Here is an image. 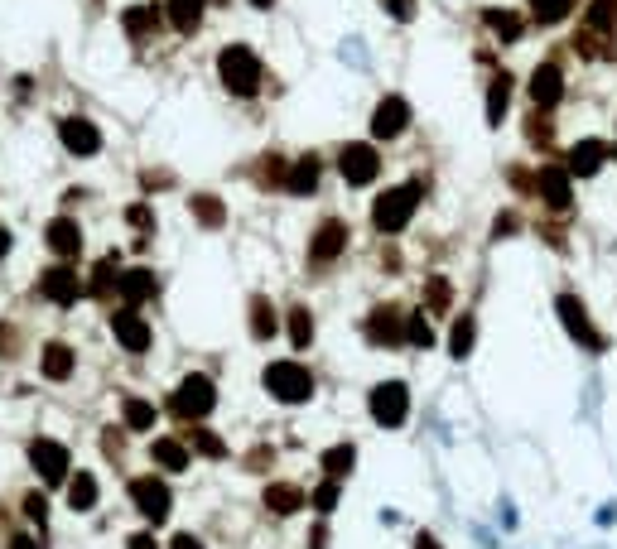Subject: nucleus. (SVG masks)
Listing matches in <instances>:
<instances>
[{
  "label": "nucleus",
  "instance_id": "37",
  "mask_svg": "<svg viewBox=\"0 0 617 549\" xmlns=\"http://www.w3.org/2000/svg\"><path fill=\"white\" fill-rule=\"evenodd\" d=\"M617 29V0H589V34Z\"/></svg>",
  "mask_w": 617,
  "mask_h": 549
},
{
  "label": "nucleus",
  "instance_id": "38",
  "mask_svg": "<svg viewBox=\"0 0 617 549\" xmlns=\"http://www.w3.org/2000/svg\"><path fill=\"white\" fill-rule=\"evenodd\" d=\"M574 10V0H530V20L536 25H559Z\"/></svg>",
  "mask_w": 617,
  "mask_h": 549
},
{
  "label": "nucleus",
  "instance_id": "19",
  "mask_svg": "<svg viewBox=\"0 0 617 549\" xmlns=\"http://www.w3.org/2000/svg\"><path fill=\"white\" fill-rule=\"evenodd\" d=\"M78 367V352L68 347V342H44V352H39V371H44V381H68Z\"/></svg>",
  "mask_w": 617,
  "mask_h": 549
},
{
  "label": "nucleus",
  "instance_id": "43",
  "mask_svg": "<svg viewBox=\"0 0 617 549\" xmlns=\"http://www.w3.org/2000/svg\"><path fill=\"white\" fill-rule=\"evenodd\" d=\"M256 179H261L266 188H270V183H276V188H285V179H289V164H285V160H261V164H256Z\"/></svg>",
  "mask_w": 617,
  "mask_h": 549
},
{
  "label": "nucleus",
  "instance_id": "42",
  "mask_svg": "<svg viewBox=\"0 0 617 549\" xmlns=\"http://www.w3.org/2000/svg\"><path fill=\"white\" fill-rule=\"evenodd\" d=\"M473 337H477V323H473L468 314H463V318L454 323V337H449V352H454V357H468V352H473Z\"/></svg>",
  "mask_w": 617,
  "mask_h": 549
},
{
  "label": "nucleus",
  "instance_id": "11",
  "mask_svg": "<svg viewBox=\"0 0 617 549\" xmlns=\"http://www.w3.org/2000/svg\"><path fill=\"white\" fill-rule=\"evenodd\" d=\"M111 333H116V342H121L126 352H145L150 342H154L145 314H141V308H131V304H121V308L111 314Z\"/></svg>",
  "mask_w": 617,
  "mask_h": 549
},
{
  "label": "nucleus",
  "instance_id": "44",
  "mask_svg": "<svg viewBox=\"0 0 617 549\" xmlns=\"http://www.w3.org/2000/svg\"><path fill=\"white\" fill-rule=\"evenodd\" d=\"M25 516H29L34 525L48 521V496H44V492H25Z\"/></svg>",
  "mask_w": 617,
  "mask_h": 549
},
{
  "label": "nucleus",
  "instance_id": "13",
  "mask_svg": "<svg viewBox=\"0 0 617 549\" xmlns=\"http://www.w3.org/2000/svg\"><path fill=\"white\" fill-rule=\"evenodd\" d=\"M58 140L68 154H82V160H92V154L101 150V130L88 121V116H63L58 121Z\"/></svg>",
  "mask_w": 617,
  "mask_h": 549
},
{
  "label": "nucleus",
  "instance_id": "20",
  "mask_svg": "<svg viewBox=\"0 0 617 549\" xmlns=\"http://www.w3.org/2000/svg\"><path fill=\"white\" fill-rule=\"evenodd\" d=\"M188 458H193V449H188L183 439H169V434H164V439L150 443V462H154L160 472H183Z\"/></svg>",
  "mask_w": 617,
  "mask_h": 549
},
{
  "label": "nucleus",
  "instance_id": "49",
  "mask_svg": "<svg viewBox=\"0 0 617 549\" xmlns=\"http://www.w3.org/2000/svg\"><path fill=\"white\" fill-rule=\"evenodd\" d=\"M386 10L396 15V20H410V15H415V0H386Z\"/></svg>",
  "mask_w": 617,
  "mask_h": 549
},
{
  "label": "nucleus",
  "instance_id": "39",
  "mask_svg": "<svg viewBox=\"0 0 617 549\" xmlns=\"http://www.w3.org/2000/svg\"><path fill=\"white\" fill-rule=\"evenodd\" d=\"M424 304H430V314H449L454 308V285L444 280V274H434V280L424 285Z\"/></svg>",
  "mask_w": 617,
  "mask_h": 549
},
{
  "label": "nucleus",
  "instance_id": "14",
  "mask_svg": "<svg viewBox=\"0 0 617 549\" xmlns=\"http://www.w3.org/2000/svg\"><path fill=\"white\" fill-rule=\"evenodd\" d=\"M342 251H348V222L329 217V222L314 232V242H308V261H314V265H329V261H338Z\"/></svg>",
  "mask_w": 617,
  "mask_h": 549
},
{
  "label": "nucleus",
  "instance_id": "47",
  "mask_svg": "<svg viewBox=\"0 0 617 549\" xmlns=\"http://www.w3.org/2000/svg\"><path fill=\"white\" fill-rule=\"evenodd\" d=\"M101 453H107V458H121V434H116V429H101Z\"/></svg>",
  "mask_w": 617,
  "mask_h": 549
},
{
  "label": "nucleus",
  "instance_id": "3",
  "mask_svg": "<svg viewBox=\"0 0 617 549\" xmlns=\"http://www.w3.org/2000/svg\"><path fill=\"white\" fill-rule=\"evenodd\" d=\"M217 73H222V88L232 97H256L261 92V58L251 54L246 44H232L217 54Z\"/></svg>",
  "mask_w": 617,
  "mask_h": 549
},
{
  "label": "nucleus",
  "instance_id": "29",
  "mask_svg": "<svg viewBox=\"0 0 617 549\" xmlns=\"http://www.w3.org/2000/svg\"><path fill=\"white\" fill-rule=\"evenodd\" d=\"M203 5H208V0H169V25L179 34H193L203 25Z\"/></svg>",
  "mask_w": 617,
  "mask_h": 549
},
{
  "label": "nucleus",
  "instance_id": "41",
  "mask_svg": "<svg viewBox=\"0 0 617 549\" xmlns=\"http://www.w3.org/2000/svg\"><path fill=\"white\" fill-rule=\"evenodd\" d=\"M405 347H434V328L424 314H410L405 318Z\"/></svg>",
  "mask_w": 617,
  "mask_h": 549
},
{
  "label": "nucleus",
  "instance_id": "55",
  "mask_svg": "<svg viewBox=\"0 0 617 549\" xmlns=\"http://www.w3.org/2000/svg\"><path fill=\"white\" fill-rule=\"evenodd\" d=\"M0 521H5V506H0Z\"/></svg>",
  "mask_w": 617,
  "mask_h": 549
},
{
  "label": "nucleus",
  "instance_id": "33",
  "mask_svg": "<svg viewBox=\"0 0 617 549\" xmlns=\"http://www.w3.org/2000/svg\"><path fill=\"white\" fill-rule=\"evenodd\" d=\"M289 347H295V352L314 347V314H308L304 304L289 308Z\"/></svg>",
  "mask_w": 617,
  "mask_h": 549
},
{
  "label": "nucleus",
  "instance_id": "23",
  "mask_svg": "<svg viewBox=\"0 0 617 549\" xmlns=\"http://www.w3.org/2000/svg\"><path fill=\"white\" fill-rule=\"evenodd\" d=\"M319 468H323V477H333V482H342V477H348V472L357 468V449H352V443H333V449H323Z\"/></svg>",
  "mask_w": 617,
  "mask_h": 549
},
{
  "label": "nucleus",
  "instance_id": "45",
  "mask_svg": "<svg viewBox=\"0 0 617 549\" xmlns=\"http://www.w3.org/2000/svg\"><path fill=\"white\" fill-rule=\"evenodd\" d=\"M126 222H131L135 232H150V227H154V212L145 208V202H131V208H126Z\"/></svg>",
  "mask_w": 617,
  "mask_h": 549
},
{
  "label": "nucleus",
  "instance_id": "1",
  "mask_svg": "<svg viewBox=\"0 0 617 549\" xmlns=\"http://www.w3.org/2000/svg\"><path fill=\"white\" fill-rule=\"evenodd\" d=\"M420 198H424V183H420V179H410V183H401V188H386V193L376 198V208H371L376 232H382V236L405 232L410 217H415V208H420Z\"/></svg>",
  "mask_w": 617,
  "mask_h": 549
},
{
  "label": "nucleus",
  "instance_id": "50",
  "mask_svg": "<svg viewBox=\"0 0 617 549\" xmlns=\"http://www.w3.org/2000/svg\"><path fill=\"white\" fill-rule=\"evenodd\" d=\"M10 549H44L39 535H10Z\"/></svg>",
  "mask_w": 617,
  "mask_h": 549
},
{
  "label": "nucleus",
  "instance_id": "34",
  "mask_svg": "<svg viewBox=\"0 0 617 549\" xmlns=\"http://www.w3.org/2000/svg\"><path fill=\"white\" fill-rule=\"evenodd\" d=\"M188 212H193L203 227H222L227 222V208H222L217 193H193V202H188Z\"/></svg>",
  "mask_w": 617,
  "mask_h": 549
},
{
  "label": "nucleus",
  "instance_id": "31",
  "mask_svg": "<svg viewBox=\"0 0 617 549\" xmlns=\"http://www.w3.org/2000/svg\"><path fill=\"white\" fill-rule=\"evenodd\" d=\"M121 415H126V429L145 434V429H154V420H160V405H154V400H141V396H131V400L121 405Z\"/></svg>",
  "mask_w": 617,
  "mask_h": 549
},
{
  "label": "nucleus",
  "instance_id": "40",
  "mask_svg": "<svg viewBox=\"0 0 617 549\" xmlns=\"http://www.w3.org/2000/svg\"><path fill=\"white\" fill-rule=\"evenodd\" d=\"M338 496H342V482H333V477H323V482L308 492V506L319 511V516H329V511L338 506Z\"/></svg>",
  "mask_w": 617,
  "mask_h": 549
},
{
  "label": "nucleus",
  "instance_id": "21",
  "mask_svg": "<svg viewBox=\"0 0 617 549\" xmlns=\"http://www.w3.org/2000/svg\"><path fill=\"white\" fill-rule=\"evenodd\" d=\"M266 506L276 511V516H299V511L308 506V492L295 487V482H270L266 487Z\"/></svg>",
  "mask_w": 617,
  "mask_h": 549
},
{
  "label": "nucleus",
  "instance_id": "30",
  "mask_svg": "<svg viewBox=\"0 0 617 549\" xmlns=\"http://www.w3.org/2000/svg\"><path fill=\"white\" fill-rule=\"evenodd\" d=\"M285 188H289V193H314V188H319V160H314V154H304V160L289 164Z\"/></svg>",
  "mask_w": 617,
  "mask_h": 549
},
{
  "label": "nucleus",
  "instance_id": "27",
  "mask_svg": "<svg viewBox=\"0 0 617 549\" xmlns=\"http://www.w3.org/2000/svg\"><path fill=\"white\" fill-rule=\"evenodd\" d=\"M276 333H280L276 308H270V299H266V295H256V299H251V337H256V342H270Z\"/></svg>",
  "mask_w": 617,
  "mask_h": 549
},
{
  "label": "nucleus",
  "instance_id": "4",
  "mask_svg": "<svg viewBox=\"0 0 617 549\" xmlns=\"http://www.w3.org/2000/svg\"><path fill=\"white\" fill-rule=\"evenodd\" d=\"M261 381L280 405H304L308 396H314V371L299 367V362H270Z\"/></svg>",
  "mask_w": 617,
  "mask_h": 549
},
{
  "label": "nucleus",
  "instance_id": "2",
  "mask_svg": "<svg viewBox=\"0 0 617 549\" xmlns=\"http://www.w3.org/2000/svg\"><path fill=\"white\" fill-rule=\"evenodd\" d=\"M213 405H217V386H213V376H183V381L174 386V396H169V409H174V420L183 424H203L213 415Z\"/></svg>",
  "mask_w": 617,
  "mask_h": 549
},
{
  "label": "nucleus",
  "instance_id": "54",
  "mask_svg": "<svg viewBox=\"0 0 617 549\" xmlns=\"http://www.w3.org/2000/svg\"><path fill=\"white\" fill-rule=\"evenodd\" d=\"M251 5H270V0H251Z\"/></svg>",
  "mask_w": 617,
  "mask_h": 549
},
{
  "label": "nucleus",
  "instance_id": "16",
  "mask_svg": "<svg viewBox=\"0 0 617 549\" xmlns=\"http://www.w3.org/2000/svg\"><path fill=\"white\" fill-rule=\"evenodd\" d=\"M116 295H121V304L141 308V304H150L154 295H160V280H154V270L135 265V270H121V285H116Z\"/></svg>",
  "mask_w": 617,
  "mask_h": 549
},
{
  "label": "nucleus",
  "instance_id": "53",
  "mask_svg": "<svg viewBox=\"0 0 617 549\" xmlns=\"http://www.w3.org/2000/svg\"><path fill=\"white\" fill-rule=\"evenodd\" d=\"M5 251H10V232H5V227H0V255H5Z\"/></svg>",
  "mask_w": 617,
  "mask_h": 549
},
{
  "label": "nucleus",
  "instance_id": "8",
  "mask_svg": "<svg viewBox=\"0 0 617 549\" xmlns=\"http://www.w3.org/2000/svg\"><path fill=\"white\" fill-rule=\"evenodd\" d=\"M405 318L396 304H376L367 314V342L371 347H405Z\"/></svg>",
  "mask_w": 617,
  "mask_h": 549
},
{
  "label": "nucleus",
  "instance_id": "15",
  "mask_svg": "<svg viewBox=\"0 0 617 549\" xmlns=\"http://www.w3.org/2000/svg\"><path fill=\"white\" fill-rule=\"evenodd\" d=\"M405 126H410V101L405 97H382V101H376V116H371V135H376V140H396Z\"/></svg>",
  "mask_w": 617,
  "mask_h": 549
},
{
  "label": "nucleus",
  "instance_id": "28",
  "mask_svg": "<svg viewBox=\"0 0 617 549\" xmlns=\"http://www.w3.org/2000/svg\"><path fill=\"white\" fill-rule=\"evenodd\" d=\"M63 487H68V506L73 511H92L97 506V477L92 472H73Z\"/></svg>",
  "mask_w": 617,
  "mask_h": 549
},
{
  "label": "nucleus",
  "instance_id": "32",
  "mask_svg": "<svg viewBox=\"0 0 617 549\" xmlns=\"http://www.w3.org/2000/svg\"><path fill=\"white\" fill-rule=\"evenodd\" d=\"M483 25L497 34V39H502V44H511V39H521V29H526V20H521V15L517 10H487L483 15Z\"/></svg>",
  "mask_w": 617,
  "mask_h": 549
},
{
  "label": "nucleus",
  "instance_id": "51",
  "mask_svg": "<svg viewBox=\"0 0 617 549\" xmlns=\"http://www.w3.org/2000/svg\"><path fill=\"white\" fill-rule=\"evenodd\" d=\"M415 549H444V544L430 535V530H420V535H415Z\"/></svg>",
  "mask_w": 617,
  "mask_h": 549
},
{
  "label": "nucleus",
  "instance_id": "24",
  "mask_svg": "<svg viewBox=\"0 0 617 549\" xmlns=\"http://www.w3.org/2000/svg\"><path fill=\"white\" fill-rule=\"evenodd\" d=\"M603 145L598 140H579L574 150H570V174H579V179H589V174H598L603 169Z\"/></svg>",
  "mask_w": 617,
  "mask_h": 549
},
{
  "label": "nucleus",
  "instance_id": "48",
  "mask_svg": "<svg viewBox=\"0 0 617 549\" xmlns=\"http://www.w3.org/2000/svg\"><path fill=\"white\" fill-rule=\"evenodd\" d=\"M169 549H203V540L193 535V530H179V535L169 540Z\"/></svg>",
  "mask_w": 617,
  "mask_h": 549
},
{
  "label": "nucleus",
  "instance_id": "18",
  "mask_svg": "<svg viewBox=\"0 0 617 549\" xmlns=\"http://www.w3.org/2000/svg\"><path fill=\"white\" fill-rule=\"evenodd\" d=\"M44 242L54 255H63V261H78V251H82V227L73 217H54L48 222V232H44Z\"/></svg>",
  "mask_w": 617,
  "mask_h": 549
},
{
  "label": "nucleus",
  "instance_id": "7",
  "mask_svg": "<svg viewBox=\"0 0 617 549\" xmlns=\"http://www.w3.org/2000/svg\"><path fill=\"white\" fill-rule=\"evenodd\" d=\"M29 468L39 472L44 487H63L68 477H73V453H68L58 439H34L29 443Z\"/></svg>",
  "mask_w": 617,
  "mask_h": 549
},
{
  "label": "nucleus",
  "instance_id": "36",
  "mask_svg": "<svg viewBox=\"0 0 617 549\" xmlns=\"http://www.w3.org/2000/svg\"><path fill=\"white\" fill-rule=\"evenodd\" d=\"M183 443H188L193 453H203V458H227V443H222L213 429H203V424H193V434H188Z\"/></svg>",
  "mask_w": 617,
  "mask_h": 549
},
{
  "label": "nucleus",
  "instance_id": "5",
  "mask_svg": "<svg viewBox=\"0 0 617 549\" xmlns=\"http://www.w3.org/2000/svg\"><path fill=\"white\" fill-rule=\"evenodd\" d=\"M131 502L150 525H164L169 511H174V492H169L160 472H145V477H131Z\"/></svg>",
  "mask_w": 617,
  "mask_h": 549
},
{
  "label": "nucleus",
  "instance_id": "9",
  "mask_svg": "<svg viewBox=\"0 0 617 549\" xmlns=\"http://www.w3.org/2000/svg\"><path fill=\"white\" fill-rule=\"evenodd\" d=\"M555 304H559V318H564V328H570V337L579 342V347H589V352H603V347H608V342H603V333L593 328L589 308L579 304L574 295H559Z\"/></svg>",
  "mask_w": 617,
  "mask_h": 549
},
{
  "label": "nucleus",
  "instance_id": "52",
  "mask_svg": "<svg viewBox=\"0 0 617 549\" xmlns=\"http://www.w3.org/2000/svg\"><path fill=\"white\" fill-rule=\"evenodd\" d=\"M507 232H517V217H511V212L497 217V236H507Z\"/></svg>",
  "mask_w": 617,
  "mask_h": 549
},
{
  "label": "nucleus",
  "instance_id": "22",
  "mask_svg": "<svg viewBox=\"0 0 617 549\" xmlns=\"http://www.w3.org/2000/svg\"><path fill=\"white\" fill-rule=\"evenodd\" d=\"M536 193L550 202V208H570V169H540Z\"/></svg>",
  "mask_w": 617,
  "mask_h": 549
},
{
  "label": "nucleus",
  "instance_id": "10",
  "mask_svg": "<svg viewBox=\"0 0 617 549\" xmlns=\"http://www.w3.org/2000/svg\"><path fill=\"white\" fill-rule=\"evenodd\" d=\"M338 169H342V179H348L352 188H367L376 174H382V154H376L371 145H342V154H338Z\"/></svg>",
  "mask_w": 617,
  "mask_h": 549
},
{
  "label": "nucleus",
  "instance_id": "26",
  "mask_svg": "<svg viewBox=\"0 0 617 549\" xmlns=\"http://www.w3.org/2000/svg\"><path fill=\"white\" fill-rule=\"evenodd\" d=\"M116 285H121V261H116V255H101V261L92 265V295L97 299H111L116 295Z\"/></svg>",
  "mask_w": 617,
  "mask_h": 549
},
{
  "label": "nucleus",
  "instance_id": "12",
  "mask_svg": "<svg viewBox=\"0 0 617 549\" xmlns=\"http://www.w3.org/2000/svg\"><path fill=\"white\" fill-rule=\"evenodd\" d=\"M39 295H44L48 304H58V308L78 304V295H82L78 265H48V270L39 274Z\"/></svg>",
  "mask_w": 617,
  "mask_h": 549
},
{
  "label": "nucleus",
  "instance_id": "6",
  "mask_svg": "<svg viewBox=\"0 0 617 549\" xmlns=\"http://www.w3.org/2000/svg\"><path fill=\"white\" fill-rule=\"evenodd\" d=\"M367 409L382 429H401L410 420V390L405 381H376L371 396H367Z\"/></svg>",
  "mask_w": 617,
  "mask_h": 549
},
{
  "label": "nucleus",
  "instance_id": "25",
  "mask_svg": "<svg viewBox=\"0 0 617 549\" xmlns=\"http://www.w3.org/2000/svg\"><path fill=\"white\" fill-rule=\"evenodd\" d=\"M121 25H126V34H131L135 44H145L150 34L160 29V10H154V5H131V10L121 15Z\"/></svg>",
  "mask_w": 617,
  "mask_h": 549
},
{
  "label": "nucleus",
  "instance_id": "17",
  "mask_svg": "<svg viewBox=\"0 0 617 549\" xmlns=\"http://www.w3.org/2000/svg\"><path fill=\"white\" fill-rule=\"evenodd\" d=\"M559 97H564V78H559V67L555 63H545L530 73V101H536V111H555L559 107Z\"/></svg>",
  "mask_w": 617,
  "mask_h": 549
},
{
  "label": "nucleus",
  "instance_id": "46",
  "mask_svg": "<svg viewBox=\"0 0 617 549\" xmlns=\"http://www.w3.org/2000/svg\"><path fill=\"white\" fill-rule=\"evenodd\" d=\"M126 549H160V540H154V530H135V535H126Z\"/></svg>",
  "mask_w": 617,
  "mask_h": 549
},
{
  "label": "nucleus",
  "instance_id": "35",
  "mask_svg": "<svg viewBox=\"0 0 617 549\" xmlns=\"http://www.w3.org/2000/svg\"><path fill=\"white\" fill-rule=\"evenodd\" d=\"M507 101H511V78H492V88H487V126H502V116H507Z\"/></svg>",
  "mask_w": 617,
  "mask_h": 549
}]
</instances>
